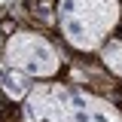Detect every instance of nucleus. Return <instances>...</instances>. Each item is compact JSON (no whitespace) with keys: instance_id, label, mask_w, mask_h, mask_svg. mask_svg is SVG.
Masks as SVG:
<instances>
[{"instance_id":"2","label":"nucleus","mask_w":122,"mask_h":122,"mask_svg":"<svg viewBox=\"0 0 122 122\" xmlns=\"http://www.w3.org/2000/svg\"><path fill=\"white\" fill-rule=\"evenodd\" d=\"M122 18V0H58V25L73 49H101Z\"/></svg>"},{"instance_id":"4","label":"nucleus","mask_w":122,"mask_h":122,"mask_svg":"<svg viewBox=\"0 0 122 122\" xmlns=\"http://www.w3.org/2000/svg\"><path fill=\"white\" fill-rule=\"evenodd\" d=\"M30 89H34V79H30L28 73H21V70L9 67L6 61H0V92H3L6 98H12V101H25Z\"/></svg>"},{"instance_id":"6","label":"nucleus","mask_w":122,"mask_h":122,"mask_svg":"<svg viewBox=\"0 0 122 122\" xmlns=\"http://www.w3.org/2000/svg\"><path fill=\"white\" fill-rule=\"evenodd\" d=\"M6 3H12V0H0V6H6Z\"/></svg>"},{"instance_id":"3","label":"nucleus","mask_w":122,"mask_h":122,"mask_svg":"<svg viewBox=\"0 0 122 122\" xmlns=\"http://www.w3.org/2000/svg\"><path fill=\"white\" fill-rule=\"evenodd\" d=\"M3 61L28 73L30 79H52L61 70V58L55 46L37 30H18L3 43Z\"/></svg>"},{"instance_id":"7","label":"nucleus","mask_w":122,"mask_h":122,"mask_svg":"<svg viewBox=\"0 0 122 122\" xmlns=\"http://www.w3.org/2000/svg\"><path fill=\"white\" fill-rule=\"evenodd\" d=\"M0 49H3V37H0Z\"/></svg>"},{"instance_id":"5","label":"nucleus","mask_w":122,"mask_h":122,"mask_svg":"<svg viewBox=\"0 0 122 122\" xmlns=\"http://www.w3.org/2000/svg\"><path fill=\"white\" fill-rule=\"evenodd\" d=\"M101 58H104V64H107L116 76H122V18L116 21L113 34L101 43Z\"/></svg>"},{"instance_id":"1","label":"nucleus","mask_w":122,"mask_h":122,"mask_svg":"<svg viewBox=\"0 0 122 122\" xmlns=\"http://www.w3.org/2000/svg\"><path fill=\"white\" fill-rule=\"evenodd\" d=\"M25 122H122V113L95 92L46 82L28 92Z\"/></svg>"}]
</instances>
